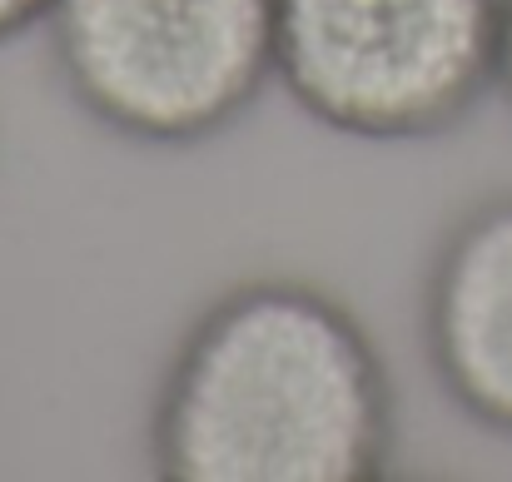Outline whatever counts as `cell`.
Listing matches in <instances>:
<instances>
[{
  "instance_id": "6da1fadb",
  "label": "cell",
  "mask_w": 512,
  "mask_h": 482,
  "mask_svg": "<svg viewBox=\"0 0 512 482\" xmlns=\"http://www.w3.org/2000/svg\"><path fill=\"white\" fill-rule=\"evenodd\" d=\"M398 458L393 373L339 294L264 274L179 333L150 403L174 482H378Z\"/></svg>"
},
{
  "instance_id": "3957f363",
  "label": "cell",
  "mask_w": 512,
  "mask_h": 482,
  "mask_svg": "<svg viewBox=\"0 0 512 482\" xmlns=\"http://www.w3.org/2000/svg\"><path fill=\"white\" fill-rule=\"evenodd\" d=\"M45 30L70 100L100 130L189 150L259 105L279 0H50Z\"/></svg>"
},
{
  "instance_id": "8992f818",
  "label": "cell",
  "mask_w": 512,
  "mask_h": 482,
  "mask_svg": "<svg viewBox=\"0 0 512 482\" xmlns=\"http://www.w3.org/2000/svg\"><path fill=\"white\" fill-rule=\"evenodd\" d=\"M498 90L512 105V0H503V50H498Z\"/></svg>"
},
{
  "instance_id": "5b68a950",
  "label": "cell",
  "mask_w": 512,
  "mask_h": 482,
  "mask_svg": "<svg viewBox=\"0 0 512 482\" xmlns=\"http://www.w3.org/2000/svg\"><path fill=\"white\" fill-rule=\"evenodd\" d=\"M45 15H50V0H0V45L45 25Z\"/></svg>"
},
{
  "instance_id": "277c9868",
  "label": "cell",
  "mask_w": 512,
  "mask_h": 482,
  "mask_svg": "<svg viewBox=\"0 0 512 482\" xmlns=\"http://www.w3.org/2000/svg\"><path fill=\"white\" fill-rule=\"evenodd\" d=\"M423 353L458 413L512 438V194L458 214L433 249Z\"/></svg>"
},
{
  "instance_id": "7a4b0ae2",
  "label": "cell",
  "mask_w": 512,
  "mask_h": 482,
  "mask_svg": "<svg viewBox=\"0 0 512 482\" xmlns=\"http://www.w3.org/2000/svg\"><path fill=\"white\" fill-rule=\"evenodd\" d=\"M503 0H279L274 80L329 135L418 145L498 90Z\"/></svg>"
}]
</instances>
